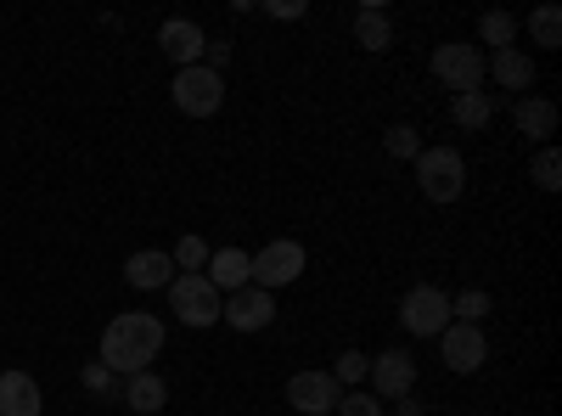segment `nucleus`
<instances>
[{"mask_svg":"<svg viewBox=\"0 0 562 416\" xmlns=\"http://www.w3.org/2000/svg\"><path fill=\"white\" fill-rule=\"evenodd\" d=\"M164 321L153 310H124L108 321V333H102V366L113 378H135V372H153V360L164 349Z\"/></svg>","mask_w":562,"mask_h":416,"instance_id":"f257e3e1","label":"nucleus"},{"mask_svg":"<svg viewBox=\"0 0 562 416\" xmlns=\"http://www.w3.org/2000/svg\"><path fill=\"white\" fill-rule=\"evenodd\" d=\"M416 187L428 203H456L467 192V158L456 147H422L416 153Z\"/></svg>","mask_w":562,"mask_h":416,"instance_id":"f03ea898","label":"nucleus"},{"mask_svg":"<svg viewBox=\"0 0 562 416\" xmlns=\"http://www.w3.org/2000/svg\"><path fill=\"white\" fill-rule=\"evenodd\" d=\"M220 293H214V282L203 270H180L175 282H169V310H175V321L180 327H214L220 321Z\"/></svg>","mask_w":562,"mask_h":416,"instance_id":"7ed1b4c3","label":"nucleus"},{"mask_svg":"<svg viewBox=\"0 0 562 416\" xmlns=\"http://www.w3.org/2000/svg\"><path fill=\"white\" fill-rule=\"evenodd\" d=\"M169 97H175V108L186 119H214L225 108V79L214 68H203V63L198 68H180L175 85H169Z\"/></svg>","mask_w":562,"mask_h":416,"instance_id":"20e7f679","label":"nucleus"},{"mask_svg":"<svg viewBox=\"0 0 562 416\" xmlns=\"http://www.w3.org/2000/svg\"><path fill=\"white\" fill-rule=\"evenodd\" d=\"M434 74L450 97H467V90H484V52L467 40H445L434 52Z\"/></svg>","mask_w":562,"mask_h":416,"instance_id":"39448f33","label":"nucleus"},{"mask_svg":"<svg viewBox=\"0 0 562 416\" xmlns=\"http://www.w3.org/2000/svg\"><path fill=\"white\" fill-rule=\"evenodd\" d=\"M304 265H310L304 243L276 237V243H265V248L254 254V288H265V293L288 288V282H299V276H304Z\"/></svg>","mask_w":562,"mask_h":416,"instance_id":"423d86ee","label":"nucleus"},{"mask_svg":"<svg viewBox=\"0 0 562 416\" xmlns=\"http://www.w3.org/2000/svg\"><path fill=\"white\" fill-rule=\"evenodd\" d=\"M400 327L411 338H439L450 327V293L445 288H411L400 299Z\"/></svg>","mask_w":562,"mask_h":416,"instance_id":"0eeeda50","label":"nucleus"},{"mask_svg":"<svg viewBox=\"0 0 562 416\" xmlns=\"http://www.w3.org/2000/svg\"><path fill=\"white\" fill-rule=\"evenodd\" d=\"M439 355H445V366L450 372H484V360H490V338H484V327H467V321H450V327L439 333Z\"/></svg>","mask_w":562,"mask_h":416,"instance_id":"6e6552de","label":"nucleus"},{"mask_svg":"<svg viewBox=\"0 0 562 416\" xmlns=\"http://www.w3.org/2000/svg\"><path fill=\"white\" fill-rule=\"evenodd\" d=\"M220 321L225 327H237V333H265L270 321H276V293H265V288H237V293H225V304H220Z\"/></svg>","mask_w":562,"mask_h":416,"instance_id":"1a4fd4ad","label":"nucleus"},{"mask_svg":"<svg viewBox=\"0 0 562 416\" xmlns=\"http://www.w3.org/2000/svg\"><path fill=\"white\" fill-rule=\"evenodd\" d=\"M371 394L378 400H411L416 389V355L411 349H383L378 360H371Z\"/></svg>","mask_w":562,"mask_h":416,"instance_id":"9d476101","label":"nucleus"},{"mask_svg":"<svg viewBox=\"0 0 562 416\" xmlns=\"http://www.w3.org/2000/svg\"><path fill=\"white\" fill-rule=\"evenodd\" d=\"M338 400H344V389L333 383V372H299V378H288V405L299 416H326V411H338Z\"/></svg>","mask_w":562,"mask_h":416,"instance_id":"9b49d317","label":"nucleus"},{"mask_svg":"<svg viewBox=\"0 0 562 416\" xmlns=\"http://www.w3.org/2000/svg\"><path fill=\"white\" fill-rule=\"evenodd\" d=\"M158 45H164V57H169L175 68H198L203 52H209V34H203L192 18H169V23L158 29Z\"/></svg>","mask_w":562,"mask_h":416,"instance_id":"f8f14e48","label":"nucleus"},{"mask_svg":"<svg viewBox=\"0 0 562 416\" xmlns=\"http://www.w3.org/2000/svg\"><path fill=\"white\" fill-rule=\"evenodd\" d=\"M124 282H130L135 293H158V288L175 282V259H169L164 248H140V254L124 259Z\"/></svg>","mask_w":562,"mask_h":416,"instance_id":"ddd939ff","label":"nucleus"},{"mask_svg":"<svg viewBox=\"0 0 562 416\" xmlns=\"http://www.w3.org/2000/svg\"><path fill=\"white\" fill-rule=\"evenodd\" d=\"M203 276L214 282V293L225 299V293H237V288L254 282V254H243V248H214L209 265H203Z\"/></svg>","mask_w":562,"mask_h":416,"instance_id":"4468645a","label":"nucleus"},{"mask_svg":"<svg viewBox=\"0 0 562 416\" xmlns=\"http://www.w3.org/2000/svg\"><path fill=\"white\" fill-rule=\"evenodd\" d=\"M484 74L501 85V90H518V97H529V85H535V57L524 52V45H506V52H495L484 63Z\"/></svg>","mask_w":562,"mask_h":416,"instance_id":"2eb2a0df","label":"nucleus"},{"mask_svg":"<svg viewBox=\"0 0 562 416\" xmlns=\"http://www.w3.org/2000/svg\"><path fill=\"white\" fill-rule=\"evenodd\" d=\"M119 405H130L135 416H158V411L169 405V383H164L158 372H135V378H124Z\"/></svg>","mask_w":562,"mask_h":416,"instance_id":"dca6fc26","label":"nucleus"},{"mask_svg":"<svg viewBox=\"0 0 562 416\" xmlns=\"http://www.w3.org/2000/svg\"><path fill=\"white\" fill-rule=\"evenodd\" d=\"M40 383L29 372H0V416H40Z\"/></svg>","mask_w":562,"mask_h":416,"instance_id":"f3484780","label":"nucleus"},{"mask_svg":"<svg viewBox=\"0 0 562 416\" xmlns=\"http://www.w3.org/2000/svg\"><path fill=\"white\" fill-rule=\"evenodd\" d=\"M512 119H518V130L529 135V142H551L557 135V102H546V97H518Z\"/></svg>","mask_w":562,"mask_h":416,"instance_id":"a211bd4d","label":"nucleus"},{"mask_svg":"<svg viewBox=\"0 0 562 416\" xmlns=\"http://www.w3.org/2000/svg\"><path fill=\"white\" fill-rule=\"evenodd\" d=\"M355 45L360 52H389L394 45V23L383 18V7H360L355 12Z\"/></svg>","mask_w":562,"mask_h":416,"instance_id":"6ab92c4d","label":"nucleus"},{"mask_svg":"<svg viewBox=\"0 0 562 416\" xmlns=\"http://www.w3.org/2000/svg\"><path fill=\"white\" fill-rule=\"evenodd\" d=\"M450 119H456L461 130H484V124L495 119V97H490V90H467V97H450Z\"/></svg>","mask_w":562,"mask_h":416,"instance_id":"aec40b11","label":"nucleus"},{"mask_svg":"<svg viewBox=\"0 0 562 416\" xmlns=\"http://www.w3.org/2000/svg\"><path fill=\"white\" fill-rule=\"evenodd\" d=\"M529 34H535V45L557 52V45H562V12H557V7H535V12H529Z\"/></svg>","mask_w":562,"mask_h":416,"instance_id":"412c9836","label":"nucleus"},{"mask_svg":"<svg viewBox=\"0 0 562 416\" xmlns=\"http://www.w3.org/2000/svg\"><path fill=\"white\" fill-rule=\"evenodd\" d=\"M479 34H484V45H495V52H506V45L518 40V18H512V12H484Z\"/></svg>","mask_w":562,"mask_h":416,"instance_id":"4be33fe9","label":"nucleus"},{"mask_svg":"<svg viewBox=\"0 0 562 416\" xmlns=\"http://www.w3.org/2000/svg\"><path fill=\"white\" fill-rule=\"evenodd\" d=\"M484 315H490V293H484V288H473V293L450 299V321H467V327H484Z\"/></svg>","mask_w":562,"mask_h":416,"instance_id":"5701e85b","label":"nucleus"},{"mask_svg":"<svg viewBox=\"0 0 562 416\" xmlns=\"http://www.w3.org/2000/svg\"><path fill=\"white\" fill-rule=\"evenodd\" d=\"M366 372H371V355L344 349V355H338V366H333V383H338V389H355V383H366Z\"/></svg>","mask_w":562,"mask_h":416,"instance_id":"b1692460","label":"nucleus"},{"mask_svg":"<svg viewBox=\"0 0 562 416\" xmlns=\"http://www.w3.org/2000/svg\"><path fill=\"white\" fill-rule=\"evenodd\" d=\"M529 175H535L540 192H557V187H562V158H557V147H540L535 164H529Z\"/></svg>","mask_w":562,"mask_h":416,"instance_id":"393cba45","label":"nucleus"},{"mask_svg":"<svg viewBox=\"0 0 562 416\" xmlns=\"http://www.w3.org/2000/svg\"><path fill=\"white\" fill-rule=\"evenodd\" d=\"M79 383H85L90 394H102V400H108V394L119 400V389H124V378H113V372H108V366H102V360H90V366H85V372H79Z\"/></svg>","mask_w":562,"mask_h":416,"instance_id":"a878e982","label":"nucleus"},{"mask_svg":"<svg viewBox=\"0 0 562 416\" xmlns=\"http://www.w3.org/2000/svg\"><path fill=\"white\" fill-rule=\"evenodd\" d=\"M383 147H389V158H411V164H416V153H422V135H416L411 124H394V130L383 135Z\"/></svg>","mask_w":562,"mask_h":416,"instance_id":"bb28decb","label":"nucleus"},{"mask_svg":"<svg viewBox=\"0 0 562 416\" xmlns=\"http://www.w3.org/2000/svg\"><path fill=\"white\" fill-rule=\"evenodd\" d=\"M169 259H175V270H203L209 265V243L203 237H180Z\"/></svg>","mask_w":562,"mask_h":416,"instance_id":"cd10ccee","label":"nucleus"},{"mask_svg":"<svg viewBox=\"0 0 562 416\" xmlns=\"http://www.w3.org/2000/svg\"><path fill=\"white\" fill-rule=\"evenodd\" d=\"M338 416H383V400L371 394V389H349L338 400Z\"/></svg>","mask_w":562,"mask_h":416,"instance_id":"c85d7f7f","label":"nucleus"},{"mask_svg":"<svg viewBox=\"0 0 562 416\" xmlns=\"http://www.w3.org/2000/svg\"><path fill=\"white\" fill-rule=\"evenodd\" d=\"M265 12H270V18H281V23H299L310 7H304V0H265Z\"/></svg>","mask_w":562,"mask_h":416,"instance_id":"c756f323","label":"nucleus"},{"mask_svg":"<svg viewBox=\"0 0 562 416\" xmlns=\"http://www.w3.org/2000/svg\"><path fill=\"white\" fill-rule=\"evenodd\" d=\"M225 63H231V40H214L209 52H203V68H214V74H220Z\"/></svg>","mask_w":562,"mask_h":416,"instance_id":"7c9ffc66","label":"nucleus"},{"mask_svg":"<svg viewBox=\"0 0 562 416\" xmlns=\"http://www.w3.org/2000/svg\"><path fill=\"white\" fill-rule=\"evenodd\" d=\"M394 405H400V416H422V405H416V400H394Z\"/></svg>","mask_w":562,"mask_h":416,"instance_id":"2f4dec72","label":"nucleus"}]
</instances>
